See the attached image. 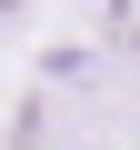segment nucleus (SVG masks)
Segmentation results:
<instances>
[{
  "label": "nucleus",
  "instance_id": "obj_1",
  "mask_svg": "<svg viewBox=\"0 0 140 150\" xmlns=\"http://www.w3.org/2000/svg\"><path fill=\"white\" fill-rule=\"evenodd\" d=\"M120 50H130V60H140V20H120Z\"/></svg>",
  "mask_w": 140,
  "mask_h": 150
}]
</instances>
